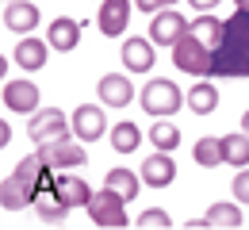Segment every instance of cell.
Masks as SVG:
<instances>
[{"label": "cell", "mask_w": 249, "mask_h": 230, "mask_svg": "<svg viewBox=\"0 0 249 230\" xmlns=\"http://www.w3.org/2000/svg\"><path fill=\"white\" fill-rule=\"evenodd\" d=\"M81 31H85V23H77V19H69V16H58V19H50L46 42H50V50H58V54H69V50L81 42Z\"/></svg>", "instance_id": "cell-18"}, {"label": "cell", "mask_w": 249, "mask_h": 230, "mask_svg": "<svg viewBox=\"0 0 249 230\" xmlns=\"http://www.w3.org/2000/svg\"><path fill=\"white\" fill-rule=\"evenodd\" d=\"M85 211H89V219H92L96 227H111V230L126 227V199L119 192H111L107 184H104V192H92Z\"/></svg>", "instance_id": "cell-5"}, {"label": "cell", "mask_w": 249, "mask_h": 230, "mask_svg": "<svg viewBox=\"0 0 249 230\" xmlns=\"http://www.w3.org/2000/svg\"><path fill=\"white\" fill-rule=\"evenodd\" d=\"M188 27H192V23H188L180 12H173V8H161V12H154L150 38H154L157 46H169V50H173V46H177V42L188 35Z\"/></svg>", "instance_id": "cell-8"}, {"label": "cell", "mask_w": 249, "mask_h": 230, "mask_svg": "<svg viewBox=\"0 0 249 230\" xmlns=\"http://www.w3.org/2000/svg\"><path fill=\"white\" fill-rule=\"evenodd\" d=\"M154 62H157V42H154V38L134 35V38H126V42H123V69H126V73H150Z\"/></svg>", "instance_id": "cell-11"}, {"label": "cell", "mask_w": 249, "mask_h": 230, "mask_svg": "<svg viewBox=\"0 0 249 230\" xmlns=\"http://www.w3.org/2000/svg\"><path fill=\"white\" fill-rule=\"evenodd\" d=\"M146 138L154 142V150H165V154H173V150L180 146V131H177V123H169V119H157L154 127L146 131Z\"/></svg>", "instance_id": "cell-26"}, {"label": "cell", "mask_w": 249, "mask_h": 230, "mask_svg": "<svg viewBox=\"0 0 249 230\" xmlns=\"http://www.w3.org/2000/svg\"><path fill=\"white\" fill-rule=\"evenodd\" d=\"M222 161L226 165H249V134H222Z\"/></svg>", "instance_id": "cell-25"}, {"label": "cell", "mask_w": 249, "mask_h": 230, "mask_svg": "<svg viewBox=\"0 0 249 230\" xmlns=\"http://www.w3.org/2000/svg\"><path fill=\"white\" fill-rule=\"evenodd\" d=\"M192 158H196V165H203V169L226 165V161H222V138H215V134H203V138L192 146Z\"/></svg>", "instance_id": "cell-23"}, {"label": "cell", "mask_w": 249, "mask_h": 230, "mask_svg": "<svg viewBox=\"0 0 249 230\" xmlns=\"http://www.w3.org/2000/svg\"><path fill=\"white\" fill-rule=\"evenodd\" d=\"M142 146V131H138V123H115L111 127V150L115 154H134Z\"/></svg>", "instance_id": "cell-24"}, {"label": "cell", "mask_w": 249, "mask_h": 230, "mask_svg": "<svg viewBox=\"0 0 249 230\" xmlns=\"http://www.w3.org/2000/svg\"><path fill=\"white\" fill-rule=\"evenodd\" d=\"M242 131L249 134V107H246V115H242Z\"/></svg>", "instance_id": "cell-34"}, {"label": "cell", "mask_w": 249, "mask_h": 230, "mask_svg": "<svg viewBox=\"0 0 249 230\" xmlns=\"http://www.w3.org/2000/svg\"><path fill=\"white\" fill-rule=\"evenodd\" d=\"M207 223L211 227H242V207L238 203H211L207 207Z\"/></svg>", "instance_id": "cell-27"}, {"label": "cell", "mask_w": 249, "mask_h": 230, "mask_svg": "<svg viewBox=\"0 0 249 230\" xmlns=\"http://www.w3.org/2000/svg\"><path fill=\"white\" fill-rule=\"evenodd\" d=\"M46 58H50V42H46V38L23 35V38L16 42V66L23 69V73H38V69L46 66Z\"/></svg>", "instance_id": "cell-14"}, {"label": "cell", "mask_w": 249, "mask_h": 230, "mask_svg": "<svg viewBox=\"0 0 249 230\" xmlns=\"http://www.w3.org/2000/svg\"><path fill=\"white\" fill-rule=\"evenodd\" d=\"M8 142H12V127H8V123H0V146H8Z\"/></svg>", "instance_id": "cell-32"}, {"label": "cell", "mask_w": 249, "mask_h": 230, "mask_svg": "<svg viewBox=\"0 0 249 230\" xmlns=\"http://www.w3.org/2000/svg\"><path fill=\"white\" fill-rule=\"evenodd\" d=\"M234 8H238V12H249V0H234Z\"/></svg>", "instance_id": "cell-33"}, {"label": "cell", "mask_w": 249, "mask_h": 230, "mask_svg": "<svg viewBox=\"0 0 249 230\" xmlns=\"http://www.w3.org/2000/svg\"><path fill=\"white\" fill-rule=\"evenodd\" d=\"M138 227H154V230H161V227H173V219H169L161 207H150V211H142V215H138Z\"/></svg>", "instance_id": "cell-28"}, {"label": "cell", "mask_w": 249, "mask_h": 230, "mask_svg": "<svg viewBox=\"0 0 249 230\" xmlns=\"http://www.w3.org/2000/svg\"><path fill=\"white\" fill-rule=\"evenodd\" d=\"M73 134H77L81 142L104 138V134H107V115H104V107H100V104H81V107L73 111Z\"/></svg>", "instance_id": "cell-10"}, {"label": "cell", "mask_w": 249, "mask_h": 230, "mask_svg": "<svg viewBox=\"0 0 249 230\" xmlns=\"http://www.w3.org/2000/svg\"><path fill=\"white\" fill-rule=\"evenodd\" d=\"M230 192L238 203H249V169H238V177L230 180Z\"/></svg>", "instance_id": "cell-29"}, {"label": "cell", "mask_w": 249, "mask_h": 230, "mask_svg": "<svg viewBox=\"0 0 249 230\" xmlns=\"http://www.w3.org/2000/svg\"><path fill=\"white\" fill-rule=\"evenodd\" d=\"M104 184H107L111 192H119V196H123L126 203H130V199L138 196V188H142V177H138L134 169H123V165H115V169H107Z\"/></svg>", "instance_id": "cell-20"}, {"label": "cell", "mask_w": 249, "mask_h": 230, "mask_svg": "<svg viewBox=\"0 0 249 230\" xmlns=\"http://www.w3.org/2000/svg\"><path fill=\"white\" fill-rule=\"evenodd\" d=\"M4 107L19 111V115H35L38 111V85L35 81H8L4 85Z\"/></svg>", "instance_id": "cell-13"}, {"label": "cell", "mask_w": 249, "mask_h": 230, "mask_svg": "<svg viewBox=\"0 0 249 230\" xmlns=\"http://www.w3.org/2000/svg\"><path fill=\"white\" fill-rule=\"evenodd\" d=\"M138 12H161V8H177V0H134Z\"/></svg>", "instance_id": "cell-30"}, {"label": "cell", "mask_w": 249, "mask_h": 230, "mask_svg": "<svg viewBox=\"0 0 249 230\" xmlns=\"http://www.w3.org/2000/svg\"><path fill=\"white\" fill-rule=\"evenodd\" d=\"M96 96H100V104L126 107V104L134 100V85H130V77H126V73H107V77H100Z\"/></svg>", "instance_id": "cell-16"}, {"label": "cell", "mask_w": 249, "mask_h": 230, "mask_svg": "<svg viewBox=\"0 0 249 230\" xmlns=\"http://www.w3.org/2000/svg\"><path fill=\"white\" fill-rule=\"evenodd\" d=\"M130 4L134 0H104L100 4V12H96V27L104 38H119L126 31V23H130Z\"/></svg>", "instance_id": "cell-9"}, {"label": "cell", "mask_w": 249, "mask_h": 230, "mask_svg": "<svg viewBox=\"0 0 249 230\" xmlns=\"http://www.w3.org/2000/svg\"><path fill=\"white\" fill-rule=\"evenodd\" d=\"M54 177H58V169H50L38 154L23 158V161L4 177V188H0V203H4V211L31 207L35 199H38V192H42L46 184H54Z\"/></svg>", "instance_id": "cell-1"}, {"label": "cell", "mask_w": 249, "mask_h": 230, "mask_svg": "<svg viewBox=\"0 0 249 230\" xmlns=\"http://www.w3.org/2000/svg\"><path fill=\"white\" fill-rule=\"evenodd\" d=\"M38 8H35L31 0H8L4 4V27L16 35H31L35 27H38Z\"/></svg>", "instance_id": "cell-17"}, {"label": "cell", "mask_w": 249, "mask_h": 230, "mask_svg": "<svg viewBox=\"0 0 249 230\" xmlns=\"http://www.w3.org/2000/svg\"><path fill=\"white\" fill-rule=\"evenodd\" d=\"M173 180H177V161H173V154L157 150V154H150V158L142 161V184H146V188H169Z\"/></svg>", "instance_id": "cell-12"}, {"label": "cell", "mask_w": 249, "mask_h": 230, "mask_svg": "<svg viewBox=\"0 0 249 230\" xmlns=\"http://www.w3.org/2000/svg\"><path fill=\"white\" fill-rule=\"evenodd\" d=\"M65 134H73V119L65 115L62 107H42V111H35L31 123H27V138L31 142H54V138H65Z\"/></svg>", "instance_id": "cell-6"}, {"label": "cell", "mask_w": 249, "mask_h": 230, "mask_svg": "<svg viewBox=\"0 0 249 230\" xmlns=\"http://www.w3.org/2000/svg\"><path fill=\"white\" fill-rule=\"evenodd\" d=\"M173 66L180 73H192V77H203V73H215V50L207 42H199L196 35L188 31L177 46H173Z\"/></svg>", "instance_id": "cell-4"}, {"label": "cell", "mask_w": 249, "mask_h": 230, "mask_svg": "<svg viewBox=\"0 0 249 230\" xmlns=\"http://www.w3.org/2000/svg\"><path fill=\"white\" fill-rule=\"evenodd\" d=\"M188 107H192L196 115H211L218 107V88L211 81H196V85L188 88Z\"/></svg>", "instance_id": "cell-22"}, {"label": "cell", "mask_w": 249, "mask_h": 230, "mask_svg": "<svg viewBox=\"0 0 249 230\" xmlns=\"http://www.w3.org/2000/svg\"><path fill=\"white\" fill-rule=\"evenodd\" d=\"M215 73L222 77H249V12L226 19L222 42L215 46Z\"/></svg>", "instance_id": "cell-2"}, {"label": "cell", "mask_w": 249, "mask_h": 230, "mask_svg": "<svg viewBox=\"0 0 249 230\" xmlns=\"http://www.w3.org/2000/svg\"><path fill=\"white\" fill-rule=\"evenodd\" d=\"M54 188H58V196H62L69 207H89V199H92L89 180H85V177H77L73 169H58V177H54Z\"/></svg>", "instance_id": "cell-15"}, {"label": "cell", "mask_w": 249, "mask_h": 230, "mask_svg": "<svg viewBox=\"0 0 249 230\" xmlns=\"http://www.w3.org/2000/svg\"><path fill=\"white\" fill-rule=\"evenodd\" d=\"M184 104H188V92H180L169 77H154V81L142 85V111H150L154 119L173 115V111L184 107Z\"/></svg>", "instance_id": "cell-3"}, {"label": "cell", "mask_w": 249, "mask_h": 230, "mask_svg": "<svg viewBox=\"0 0 249 230\" xmlns=\"http://www.w3.org/2000/svg\"><path fill=\"white\" fill-rule=\"evenodd\" d=\"M35 211H38V219H42V223H62L73 207L58 196V188H54V184H46V188L38 192V199H35Z\"/></svg>", "instance_id": "cell-19"}, {"label": "cell", "mask_w": 249, "mask_h": 230, "mask_svg": "<svg viewBox=\"0 0 249 230\" xmlns=\"http://www.w3.org/2000/svg\"><path fill=\"white\" fill-rule=\"evenodd\" d=\"M188 4H192L196 12H215V8L222 4V0H188Z\"/></svg>", "instance_id": "cell-31"}, {"label": "cell", "mask_w": 249, "mask_h": 230, "mask_svg": "<svg viewBox=\"0 0 249 230\" xmlns=\"http://www.w3.org/2000/svg\"><path fill=\"white\" fill-rule=\"evenodd\" d=\"M188 31L196 35L199 42H207L211 50H215L218 42H222V31H226V19H218V16H211V12H199L196 19H192V27Z\"/></svg>", "instance_id": "cell-21"}, {"label": "cell", "mask_w": 249, "mask_h": 230, "mask_svg": "<svg viewBox=\"0 0 249 230\" xmlns=\"http://www.w3.org/2000/svg\"><path fill=\"white\" fill-rule=\"evenodd\" d=\"M35 154L50 165V169H77V165H89V154H85L81 138H69V134H65V138H54V142H42Z\"/></svg>", "instance_id": "cell-7"}]
</instances>
